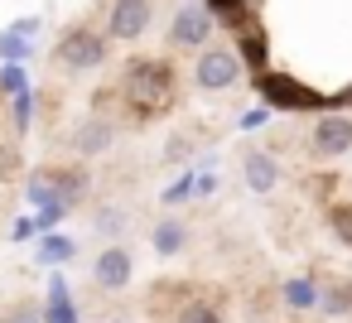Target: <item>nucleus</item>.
<instances>
[{
  "instance_id": "obj_15",
  "label": "nucleus",
  "mask_w": 352,
  "mask_h": 323,
  "mask_svg": "<svg viewBox=\"0 0 352 323\" xmlns=\"http://www.w3.org/2000/svg\"><path fill=\"white\" fill-rule=\"evenodd\" d=\"M30 54H34L30 34H20V30H0V58H6V63H25Z\"/></svg>"
},
{
  "instance_id": "obj_4",
  "label": "nucleus",
  "mask_w": 352,
  "mask_h": 323,
  "mask_svg": "<svg viewBox=\"0 0 352 323\" xmlns=\"http://www.w3.org/2000/svg\"><path fill=\"white\" fill-rule=\"evenodd\" d=\"M212 30H217L212 10L203 5V0H188V5H179V15H174V25H169V44H174V49H198V44L212 39Z\"/></svg>"
},
{
  "instance_id": "obj_30",
  "label": "nucleus",
  "mask_w": 352,
  "mask_h": 323,
  "mask_svg": "<svg viewBox=\"0 0 352 323\" xmlns=\"http://www.w3.org/2000/svg\"><path fill=\"white\" fill-rule=\"evenodd\" d=\"M107 323H131V318H107Z\"/></svg>"
},
{
  "instance_id": "obj_17",
  "label": "nucleus",
  "mask_w": 352,
  "mask_h": 323,
  "mask_svg": "<svg viewBox=\"0 0 352 323\" xmlns=\"http://www.w3.org/2000/svg\"><path fill=\"white\" fill-rule=\"evenodd\" d=\"M318 309H323L328 318H338V313H352V289H347V285H333V289H323V294H318Z\"/></svg>"
},
{
  "instance_id": "obj_14",
  "label": "nucleus",
  "mask_w": 352,
  "mask_h": 323,
  "mask_svg": "<svg viewBox=\"0 0 352 323\" xmlns=\"http://www.w3.org/2000/svg\"><path fill=\"white\" fill-rule=\"evenodd\" d=\"M285 304L299 309V313H304V309H318V285L304 280V275H299V280H285Z\"/></svg>"
},
{
  "instance_id": "obj_24",
  "label": "nucleus",
  "mask_w": 352,
  "mask_h": 323,
  "mask_svg": "<svg viewBox=\"0 0 352 323\" xmlns=\"http://www.w3.org/2000/svg\"><path fill=\"white\" fill-rule=\"evenodd\" d=\"M30 111H34V92H20V97H15V126H20V131L30 126Z\"/></svg>"
},
{
  "instance_id": "obj_3",
  "label": "nucleus",
  "mask_w": 352,
  "mask_h": 323,
  "mask_svg": "<svg viewBox=\"0 0 352 323\" xmlns=\"http://www.w3.org/2000/svg\"><path fill=\"white\" fill-rule=\"evenodd\" d=\"M58 63L68 73H92V68L107 63V39L92 34V30H68L63 44H58Z\"/></svg>"
},
{
  "instance_id": "obj_12",
  "label": "nucleus",
  "mask_w": 352,
  "mask_h": 323,
  "mask_svg": "<svg viewBox=\"0 0 352 323\" xmlns=\"http://www.w3.org/2000/svg\"><path fill=\"white\" fill-rule=\"evenodd\" d=\"M150 246H155V256H179L184 246H188V227L179 222V217H164V222H155V232H150Z\"/></svg>"
},
{
  "instance_id": "obj_25",
  "label": "nucleus",
  "mask_w": 352,
  "mask_h": 323,
  "mask_svg": "<svg viewBox=\"0 0 352 323\" xmlns=\"http://www.w3.org/2000/svg\"><path fill=\"white\" fill-rule=\"evenodd\" d=\"M188 193H193V174H184V179L164 193V203H169V208H174V203H188Z\"/></svg>"
},
{
  "instance_id": "obj_2",
  "label": "nucleus",
  "mask_w": 352,
  "mask_h": 323,
  "mask_svg": "<svg viewBox=\"0 0 352 323\" xmlns=\"http://www.w3.org/2000/svg\"><path fill=\"white\" fill-rule=\"evenodd\" d=\"M246 78V63L236 49H203L198 54V68H193V82L203 92H227V87H241Z\"/></svg>"
},
{
  "instance_id": "obj_8",
  "label": "nucleus",
  "mask_w": 352,
  "mask_h": 323,
  "mask_svg": "<svg viewBox=\"0 0 352 323\" xmlns=\"http://www.w3.org/2000/svg\"><path fill=\"white\" fill-rule=\"evenodd\" d=\"M116 145V126L107 121V116H87L82 126H78V135H73V150L82 155V159H97L102 150H111Z\"/></svg>"
},
{
  "instance_id": "obj_19",
  "label": "nucleus",
  "mask_w": 352,
  "mask_h": 323,
  "mask_svg": "<svg viewBox=\"0 0 352 323\" xmlns=\"http://www.w3.org/2000/svg\"><path fill=\"white\" fill-rule=\"evenodd\" d=\"M0 92H6V97L30 92V78H25V68H20V63H6V68H0Z\"/></svg>"
},
{
  "instance_id": "obj_20",
  "label": "nucleus",
  "mask_w": 352,
  "mask_h": 323,
  "mask_svg": "<svg viewBox=\"0 0 352 323\" xmlns=\"http://www.w3.org/2000/svg\"><path fill=\"white\" fill-rule=\"evenodd\" d=\"M92 222H97L102 236H121V232H126V212H121V208H97Z\"/></svg>"
},
{
  "instance_id": "obj_11",
  "label": "nucleus",
  "mask_w": 352,
  "mask_h": 323,
  "mask_svg": "<svg viewBox=\"0 0 352 323\" xmlns=\"http://www.w3.org/2000/svg\"><path fill=\"white\" fill-rule=\"evenodd\" d=\"M261 92H265V102H270V107H318V97H314V92H304V87H294L289 78H265V82H261Z\"/></svg>"
},
{
  "instance_id": "obj_6",
  "label": "nucleus",
  "mask_w": 352,
  "mask_h": 323,
  "mask_svg": "<svg viewBox=\"0 0 352 323\" xmlns=\"http://www.w3.org/2000/svg\"><path fill=\"white\" fill-rule=\"evenodd\" d=\"M150 20H155V5H150V0H116L111 15H107V34L121 39V44H131V39H140V34L150 30Z\"/></svg>"
},
{
  "instance_id": "obj_22",
  "label": "nucleus",
  "mask_w": 352,
  "mask_h": 323,
  "mask_svg": "<svg viewBox=\"0 0 352 323\" xmlns=\"http://www.w3.org/2000/svg\"><path fill=\"white\" fill-rule=\"evenodd\" d=\"M6 323H44V304H15L6 313Z\"/></svg>"
},
{
  "instance_id": "obj_7",
  "label": "nucleus",
  "mask_w": 352,
  "mask_h": 323,
  "mask_svg": "<svg viewBox=\"0 0 352 323\" xmlns=\"http://www.w3.org/2000/svg\"><path fill=\"white\" fill-rule=\"evenodd\" d=\"M131 275H135V260H131L126 246L111 241V246L97 251V260H92V280H97V289H126Z\"/></svg>"
},
{
  "instance_id": "obj_23",
  "label": "nucleus",
  "mask_w": 352,
  "mask_h": 323,
  "mask_svg": "<svg viewBox=\"0 0 352 323\" xmlns=\"http://www.w3.org/2000/svg\"><path fill=\"white\" fill-rule=\"evenodd\" d=\"M333 232L342 246H352V208H333Z\"/></svg>"
},
{
  "instance_id": "obj_27",
  "label": "nucleus",
  "mask_w": 352,
  "mask_h": 323,
  "mask_svg": "<svg viewBox=\"0 0 352 323\" xmlns=\"http://www.w3.org/2000/svg\"><path fill=\"white\" fill-rule=\"evenodd\" d=\"M30 236H34V217H25V222L15 227V241H30Z\"/></svg>"
},
{
  "instance_id": "obj_13",
  "label": "nucleus",
  "mask_w": 352,
  "mask_h": 323,
  "mask_svg": "<svg viewBox=\"0 0 352 323\" xmlns=\"http://www.w3.org/2000/svg\"><path fill=\"white\" fill-rule=\"evenodd\" d=\"M78 256V236H63V232H39V265H68Z\"/></svg>"
},
{
  "instance_id": "obj_1",
  "label": "nucleus",
  "mask_w": 352,
  "mask_h": 323,
  "mask_svg": "<svg viewBox=\"0 0 352 323\" xmlns=\"http://www.w3.org/2000/svg\"><path fill=\"white\" fill-rule=\"evenodd\" d=\"M174 82V73L164 68V63H131V73H126V102L135 107V111H155V107H164L169 102V87Z\"/></svg>"
},
{
  "instance_id": "obj_16",
  "label": "nucleus",
  "mask_w": 352,
  "mask_h": 323,
  "mask_svg": "<svg viewBox=\"0 0 352 323\" xmlns=\"http://www.w3.org/2000/svg\"><path fill=\"white\" fill-rule=\"evenodd\" d=\"M203 5H208V10H212V20H222L227 30H241V25L251 20L241 0H203Z\"/></svg>"
},
{
  "instance_id": "obj_9",
  "label": "nucleus",
  "mask_w": 352,
  "mask_h": 323,
  "mask_svg": "<svg viewBox=\"0 0 352 323\" xmlns=\"http://www.w3.org/2000/svg\"><path fill=\"white\" fill-rule=\"evenodd\" d=\"M44 323H82L73 294H68V280L63 275H49V299H44Z\"/></svg>"
},
{
  "instance_id": "obj_28",
  "label": "nucleus",
  "mask_w": 352,
  "mask_h": 323,
  "mask_svg": "<svg viewBox=\"0 0 352 323\" xmlns=\"http://www.w3.org/2000/svg\"><path fill=\"white\" fill-rule=\"evenodd\" d=\"M10 30H20V34H30V39H34V34H39V20H20V25H10Z\"/></svg>"
},
{
  "instance_id": "obj_18",
  "label": "nucleus",
  "mask_w": 352,
  "mask_h": 323,
  "mask_svg": "<svg viewBox=\"0 0 352 323\" xmlns=\"http://www.w3.org/2000/svg\"><path fill=\"white\" fill-rule=\"evenodd\" d=\"M261 44H265V39H261V30L246 20V25H241V63H261V58H265V49H261Z\"/></svg>"
},
{
  "instance_id": "obj_5",
  "label": "nucleus",
  "mask_w": 352,
  "mask_h": 323,
  "mask_svg": "<svg viewBox=\"0 0 352 323\" xmlns=\"http://www.w3.org/2000/svg\"><path fill=\"white\" fill-rule=\"evenodd\" d=\"M347 150H352V116H342V111L318 116L314 121V135H309V155L314 159H338Z\"/></svg>"
},
{
  "instance_id": "obj_29",
  "label": "nucleus",
  "mask_w": 352,
  "mask_h": 323,
  "mask_svg": "<svg viewBox=\"0 0 352 323\" xmlns=\"http://www.w3.org/2000/svg\"><path fill=\"white\" fill-rule=\"evenodd\" d=\"M184 150H188V140H184V135H174V140H169V159H179Z\"/></svg>"
},
{
  "instance_id": "obj_21",
  "label": "nucleus",
  "mask_w": 352,
  "mask_h": 323,
  "mask_svg": "<svg viewBox=\"0 0 352 323\" xmlns=\"http://www.w3.org/2000/svg\"><path fill=\"white\" fill-rule=\"evenodd\" d=\"M174 323H222V313H217L212 304H184Z\"/></svg>"
},
{
  "instance_id": "obj_26",
  "label": "nucleus",
  "mask_w": 352,
  "mask_h": 323,
  "mask_svg": "<svg viewBox=\"0 0 352 323\" xmlns=\"http://www.w3.org/2000/svg\"><path fill=\"white\" fill-rule=\"evenodd\" d=\"M265 121H270V111H265V107H256V111H246V116H241V131H261Z\"/></svg>"
},
{
  "instance_id": "obj_10",
  "label": "nucleus",
  "mask_w": 352,
  "mask_h": 323,
  "mask_svg": "<svg viewBox=\"0 0 352 323\" xmlns=\"http://www.w3.org/2000/svg\"><path fill=\"white\" fill-rule=\"evenodd\" d=\"M241 169H246V188H251V193H270V188L280 183V164H275V155H265V150H251Z\"/></svg>"
}]
</instances>
